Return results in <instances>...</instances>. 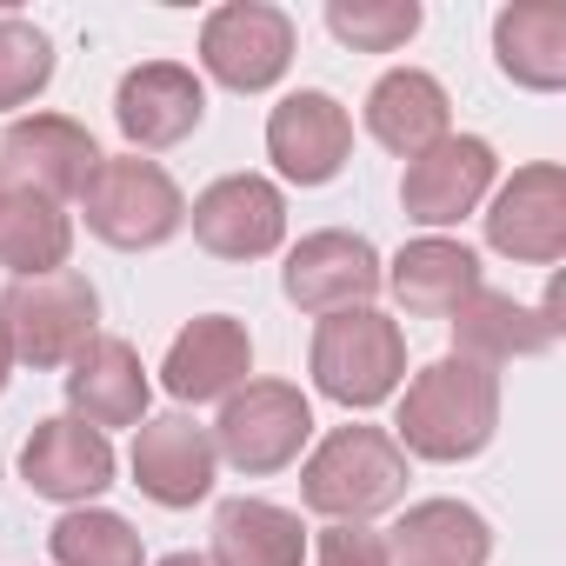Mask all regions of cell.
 Instances as JSON below:
<instances>
[{"instance_id":"603a6c76","label":"cell","mask_w":566,"mask_h":566,"mask_svg":"<svg viewBox=\"0 0 566 566\" xmlns=\"http://www.w3.org/2000/svg\"><path fill=\"white\" fill-rule=\"evenodd\" d=\"M447 327H453V354L473 360V367H506V360H533V354L553 347L546 321H539L526 301L500 294V287H480Z\"/></svg>"},{"instance_id":"44dd1931","label":"cell","mask_w":566,"mask_h":566,"mask_svg":"<svg viewBox=\"0 0 566 566\" xmlns=\"http://www.w3.org/2000/svg\"><path fill=\"white\" fill-rule=\"evenodd\" d=\"M493 61L526 94L566 87V8L559 0H513L493 14Z\"/></svg>"},{"instance_id":"1f68e13d","label":"cell","mask_w":566,"mask_h":566,"mask_svg":"<svg viewBox=\"0 0 566 566\" xmlns=\"http://www.w3.org/2000/svg\"><path fill=\"white\" fill-rule=\"evenodd\" d=\"M8 187H14V180H8V167H0V200H8Z\"/></svg>"},{"instance_id":"3957f363","label":"cell","mask_w":566,"mask_h":566,"mask_svg":"<svg viewBox=\"0 0 566 566\" xmlns=\"http://www.w3.org/2000/svg\"><path fill=\"white\" fill-rule=\"evenodd\" d=\"M307 374L314 387L347 407V413H367L380 400H394L407 387V334L400 321H387L380 307H347V314H327L314 327V347H307Z\"/></svg>"},{"instance_id":"4316f807","label":"cell","mask_w":566,"mask_h":566,"mask_svg":"<svg viewBox=\"0 0 566 566\" xmlns=\"http://www.w3.org/2000/svg\"><path fill=\"white\" fill-rule=\"evenodd\" d=\"M420 21V0H327V34L354 54H400Z\"/></svg>"},{"instance_id":"9a60e30c","label":"cell","mask_w":566,"mask_h":566,"mask_svg":"<svg viewBox=\"0 0 566 566\" xmlns=\"http://www.w3.org/2000/svg\"><path fill=\"white\" fill-rule=\"evenodd\" d=\"M213 433L187 413H160V420H140L134 427V453H127V473L134 486L154 500V506H200L213 493Z\"/></svg>"},{"instance_id":"7402d4cb","label":"cell","mask_w":566,"mask_h":566,"mask_svg":"<svg viewBox=\"0 0 566 566\" xmlns=\"http://www.w3.org/2000/svg\"><path fill=\"white\" fill-rule=\"evenodd\" d=\"M394 566H486L493 559V526L467 500H413L387 539Z\"/></svg>"},{"instance_id":"ba28073f","label":"cell","mask_w":566,"mask_h":566,"mask_svg":"<svg viewBox=\"0 0 566 566\" xmlns=\"http://www.w3.org/2000/svg\"><path fill=\"white\" fill-rule=\"evenodd\" d=\"M280 294H287L301 314L327 321L347 307H374L380 294V253L367 233L347 227H321L301 247H287V266H280Z\"/></svg>"},{"instance_id":"277c9868","label":"cell","mask_w":566,"mask_h":566,"mask_svg":"<svg viewBox=\"0 0 566 566\" xmlns=\"http://www.w3.org/2000/svg\"><path fill=\"white\" fill-rule=\"evenodd\" d=\"M87 233L120 247V253H154L187 227V200L174 187V174L147 154H101L87 193H81Z\"/></svg>"},{"instance_id":"7a4b0ae2","label":"cell","mask_w":566,"mask_h":566,"mask_svg":"<svg viewBox=\"0 0 566 566\" xmlns=\"http://www.w3.org/2000/svg\"><path fill=\"white\" fill-rule=\"evenodd\" d=\"M301 500L321 513V520H347V526H367L380 513H394L407 500V453L387 427H334L307 467H301Z\"/></svg>"},{"instance_id":"30bf717a","label":"cell","mask_w":566,"mask_h":566,"mask_svg":"<svg viewBox=\"0 0 566 566\" xmlns=\"http://www.w3.org/2000/svg\"><path fill=\"white\" fill-rule=\"evenodd\" d=\"M187 220L213 260H266L287 240V193L266 174H220L213 187L193 193Z\"/></svg>"},{"instance_id":"6da1fadb","label":"cell","mask_w":566,"mask_h":566,"mask_svg":"<svg viewBox=\"0 0 566 566\" xmlns=\"http://www.w3.org/2000/svg\"><path fill=\"white\" fill-rule=\"evenodd\" d=\"M500 433V374L473 367L460 354L427 360L400 407H394V440L407 460H433V467H460L473 453H486Z\"/></svg>"},{"instance_id":"f546056e","label":"cell","mask_w":566,"mask_h":566,"mask_svg":"<svg viewBox=\"0 0 566 566\" xmlns=\"http://www.w3.org/2000/svg\"><path fill=\"white\" fill-rule=\"evenodd\" d=\"M8 380H14V340H8V327H0V394H8Z\"/></svg>"},{"instance_id":"83f0119b","label":"cell","mask_w":566,"mask_h":566,"mask_svg":"<svg viewBox=\"0 0 566 566\" xmlns=\"http://www.w3.org/2000/svg\"><path fill=\"white\" fill-rule=\"evenodd\" d=\"M48 81H54V41L21 14H0V114L41 101Z\"/></svg>"},{"instance_id":"f1b7e54d","label":"cell","mask_w":566,"mask_h":566,"mask_svg":"<svg viewBox=\"0 0 566 566\" xmlns=\"http://www.w3.org/2000/svg\"><path fill=\"white\" fill-rule=\"evenodd\" d=\"M314 566H394V559H387V533L327 520L321 539H314Z\"/></svg>"},{"instance_id":"9c48e42d","label":"cell","mask_w":566,"mask_h":566,"mask_svg":"<svg viewBox=\"0 0 566 566\" xmlns=\"http://www.w3.org/2000/svg\"><path fill=\"white\" fill-rule=\"evenodd\" d=\"M493 180H500L493 140H480V134H447V140H433L420 160H407V174H400V207H407L413 227L440 233V227H460L467 213H480V200L493 193Z\"/></svg>"},{"instance_id":"d4e9b609","label":"cell","mask_w":566,"mask_h":566,"mask_svg":"<svg viewBox=\"0 0 566 566\" xmlns=\"http://www.w3.org/2000/svg\"><path fill=\"white\" fill-rule=\"evenodd\" d=\"M74 253V220L67 207L28 193V187H8L0 200V266L14 280H41V273H61Z\"/></svg>"},{"instance_id":"e0dca14e","label":"cell","mask_w":566,"mask_h":566,"mask_svg":"<svg viewBox=\"0 0 566 566\" xmlns=\"http://www.w3.org/2000/svg\"><path fill=\"white\" fill-rule=\"evenodd\" d=\"M380 287L413 314V321H453L486 280H480V253L467 240H447V233H420L407 240L387 266H380Z\"/></svg>"},{"instance_id":"cb8c5ba5","label":"cell","mask_w":566,"mask_h":566,"mask_svg":"<svg viewBox=\"0 0 566 566\" xmlns=\"http://www.w3.org/2000/svg\"><path fill=\"white\" fill-rule=\"evenodd\" d=\"M207 566H307V526L273 500H227L213 513Z\"/></svg>"},{"instance_id":"52a82bcc","label":"cell","mask_w":566,"mask_h":566,"mask_svg":"<svg viewBox=\"0 0 566 566\" xmlns=\"http://www.w3.org/2000/svg\"><path fill=\"white\" fill-rule=\"evenodd\" d=\"M294 14L287 8H266V0H227L200 21V67L207 81L233 87V94H266L287 81L294 67Z\"/></svg>"},{"instance_id":"484cf974","label":"cell","mask_w":566,"mask_h":566,"mask_svg":"<svg viewBox=\"0 0 566 566\" xmlns=\"http://www.w3.org/2000/svg\"><path fill=\"white\" fill-rule=\"evenodd\" d=\"M48 546H54V566H147L134 520H120L107 506H67L54 520Z\"/></svg>"},{"instance_id":"ac0fdd59","label":"cell","mask_w":566,"mask_h":566,"mask_svg":"<svg viewBox=\"0 0 566 566\" xmlns=\"http://www.w3.org/2000/svg\"><path fill=\"white\" fill-rule=\"evenodd\" d=\"M253 374V334L233 321V314H200L174 334L167 360H160V387L180 400V407H200V400H227L233 387H247Z\"/></svg>"},{"instance_id":"d6986e66","label":"cell","mask_w":566,"mask_h":566,"mask_svg":"<svg viewBox=\"0 0 566 566\" xmlns=\"http://www.w3.org/2000/svg\"><path fill=\"white\" fill-rule=\"evenodd\" d=\"M147 400H154V387H147V367H140V354H134L127 340L94 334V340L67 360V420H81V427H94V433H107V427H140V420H147Z\"/></svg>"},{"instance_id":"4fadbf2b","label":"cell","mask_w":566,"mask_h":566,"mask_svg":"<svg viewBox=\"0 0 566 566\" xmlns=\"http://www.w3.org/2000/svg\"><path fill=\"white\" fill-rule=\"evenodd\" d=\"M486 247L520 266H553L566 253V174L553 160L513 167L506 187L486 200Z\"/></svg>"},{"instance_id":"5b68a950","label":"cell","mask_w":566,"mask_h":566,"mask_svg":"<svg viewBox=\"0 0 566 566\" xmlns=\"http://www.w3.org/2000/svg\"><path fill=\"white\" fill-rule=\"evenodd\" d=\"M207 433H213V453L233 473L266 480V473L294 467L314 447V400L294 380H247L220 400V420Z\"/></svg>"},{"instance_id":"4dcf8cb0","label":"cell","mask_w":566,"mask_h":566,"mask_svg":"<svg viewBox=\"0 0 566 566\" xmlns=\"http://www.w3.org/2000/svg\"><path fill=\"white\" fill-rule=\"evenodd\" d=\"M160 566H207V559H200V553H167Z\"/></svg>"},{"instance_id":"8fae6325","label":"cell","mask_w":566,"mask_h":566,"mask_svg":"<svg viewBox=\"0 0 566 566\" xmlns=\"http://www.w3.org/2000/svg\"><path fill=\"white\" fill-rule=\"evenodd\" d=\"M266 160L294 187H327L354 160V114L327 87H301L266 114Z\"/></svg>"},{"instance_id":"2e32d148","label":"cell","mask_w":566,"mask_h":566,"mask_svg":"<svg viewBox=\"0 0 566 566\" xmlns=\"http://www.w3.org/2000/svg\"><path fill=\"white\" fill-rule=\"evenodd\" d=\"M21 480L54 506H94L114 486V447H107V433H94L67 413L34 420V433L21 447Z\"/></svg>"},{"instance_id":"5bb4252c","label":"cell","mask_w":566,"mask_h":566,"mask_svg":"<svg viewBox=\"0 0 566 566\" xmlns=\"http://www.w3.org/2000/svg\"><path fill=\"white\" fill-rule=\"evenodd\" d=\"M0 167H8L14 187L61 207L87 193L101 167V140L67 114H28V120H8V134H0Z\"/></svg>"},{"instance_id":"7c38bea8","label":"cell","mask_w":566,"mask_h":566,"mask_svg":"<svg viewBox=\"0 0 566 566\" xmlns=\"http://www.w3.org/2000/svg\"><path fill=\"white\" fill-rule=\"evenodd\" d=\"M207 120V87L180 61H140L114 87V127L127 134V154H160L200 134Z\"/></svg>"},{"instance_id":"8992f818","label":"cell","mask_w":566,"mask_h":566,"mask_svg":"<svg viewBox=\"0 0 566 566\" xmlns=\"http://www.w3.org/2000/svg\"><path fill=\"white\" fill-rule=\"evenodd\" d=\"M0 327L14 340V360L54 374L101 334V294L74 266L41 273V280H8V294H0Z\"/></svg>"},{"instance_id":"ffe728a7","label":"cell","mask_w":566,"mask_h":566,"mask_svg":"<svg viewBox=\"0 0 566 566\" xmlns=\"http://www.w3.org/2000/svg\"><path fill=\"white\" fill-rule=\"evenodd\" d=\"M367 134L400 154V160H420L433 140L453 134V101L447 87L427 74V67H387L367 94Z\"/></svg>"}]
</instances>
